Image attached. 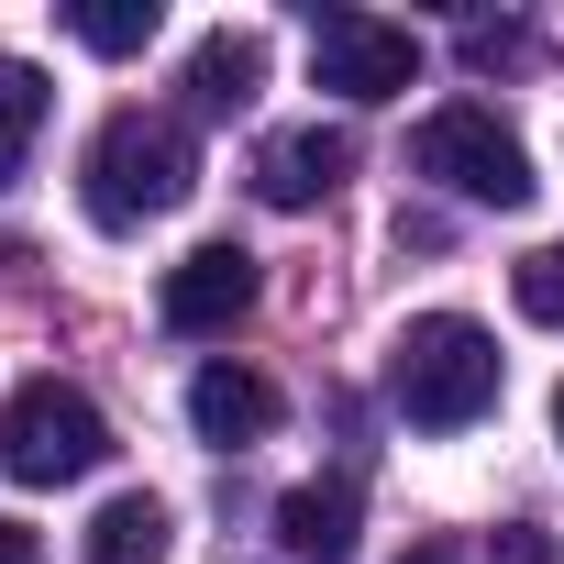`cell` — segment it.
Returning a JSON list of instances; mask_svg holds the SVG:
<instances>
[{"label":"cell","instance_id":"cell-1","mask_svg":"<svg viewBox=\"0 0 564 564\" xmlns=\"http://www.w3.org/2000/svg\"><path fill=\"white\" fill-rule=\"evenodd\" d=\"M199 188V155H188V122L166 111H111L89 133V166H78V199L100 232H144L155 210H177Z\"/></svg>","mask_w":564,"mask_h":564},{"label":"cell","instance_id":"cell-2","mask_svg":"<svg viewBox=\"0 0 564 564\" xmlns=\"http://www.w3.org/2000/svg\"><path fill=\"white\" fill-rule=\"evenodd\" d=\"M388 399L410 410V432H465L498 410V344L465 311H421L388 344Z\"/></svg>","mask_w":564,"mask_h":564},{"label":"cell","instance_id":"cell-3","mask_svg":"<svg viewBox=\"0 0 564 564\" xmlns=\"http://www.w3.org/2000/svg\"><path fill=\"white\" fill-rule=\"evenodd\" d=\"M100 465H111V421H100L89 388H67V377L12 388V410H0V476L67 487V476H100Z\"/></svg>","mask_w":564,"mask_h":564},{"label":"cell","instance_id":"cell-4","mask_svg":"<svg viewBox=\"0 0 564 564\" xmlns=\"http://www.w3.org/2000/svg\"><path fill=\"white\" fill-rule=\"evenodd\" d=\"M410 166H421L432 188L476 199V210H520V199H531V144H520L487 100H443V111L410 133Z\"/></svg>","mask_w":564,"mask_h":564},{"label":"cell","instance_id":"cell-5","mask_svg":"<svg viewBox=\"0 0 564 564\" xmlns=\"http://www.w3.org/2000/svg\"><path fill=\"white\" fill-rule=\"evenodd\" d=\"M410 78H421V34L410 23H388V12H311V89L377 111Z\"/></svg>","mask_w":564,"mask_h":564},{"label":"cell","instance_id":"cell-6","mask_svg":"<svg viewBox=\"0 0 564 564\" xmlns=\"http://www.w3.org/2000/svg\"><path fill=\"white\" fill-rule=\"evenodd\" d=\"M243 311H254V254H243V243H199V254H177V265H166V289H155V322L188 333V344L232 333Z\"/></svg>","mask_w":564,"mask_h":564},{"label":"cell","instance_id":"cell-7","mask_svg":"<svg viewBox=\"0 0 564 564\" xmlns=\"http://www.w3.org/2000/svg\"><path fill=\"white\" fill-rule=\"evenodd\" d=\"M355 177V133H333V122H300V133H276L265 155H254V199L265 210H311V199H333Z\"/></svg>","mask_w":564,"mask_h":564},{"label":"cell","instance_id":"cell-8","mask_svg":"<svg viewBox=\"0 0 564 564\" xmlns=\"http://www.w3.org/2000/svg\"><path fill=\"white\" fill-rule=\"evenodd\" d=\"M355 520H366V487L355 476H311L276 498V542H289L300 564H344L355 553Z\"/></svg>","mask_w":564,"mask_h":564},{"label":"cell","instance_id":"cell-9","mask_svg":"<svg viewBox=\"0 0 564 564\" xmlns=\"http://www.w3.org/2000/svg\"><path fill=\"white\" fill-rule=\"evenodd\" d=\"M276 410H289V399H276L254 366H199V377H188V421H199V443H221V454H232V443H265Z\"/></svg>","mask_w":564,"mask_h":564},{"label":"cell","instance_id":"cell-10","mask_svg":"<svg viewBox=\"0 0 564 564\" xmlns=\"http://www.w3.org/2000/svg\"><path fill=\"white\" fill-rule=\"evenodd\" d=\"M254 89H265V34H199V56H188V100L210 111V122H232V111H254Z\"/></svg>","mask_w":564,"mask_h":564},{"label":"cell","instance_id":"cell-11","mask_svg":"<svg viewBox=\"0 0 564 564\" xmlns=\"http://www.w3.org/2000/svg\"><path fill=\"white\" fill-rule=\"evenodd\" d=\"M78 564H166V498H144V487H122L100 520H89V542H78Z\"/></svg>","mask_w":564,"mask_h":564},{"label":"cell","instance_id":"cell-12","mask_svg":"<svg viewBox=\"0 0 564 564\" xmlns=\"http://www.w3.org/2000/svg\"><path fill=\"white\" fill-rule=\"evenodd\" d=\"M45 111H56V89H45V67H23V56H0V188L23 177V155H34V133H45Z\"/></svg>","mask_w":564,"mask_h":564},{"label":"cell","instance_id":"cell-13","mask_svg":"<svg viewBox=\"0 0 564 564\" xmlns=\"http://www.w3.org/2000/svg\"><path fill=\"white\" fill-rule=\"evenodd\" d=\"M67 34H78L89 56H144V45H155V0H78Z\"/></svg>","mask_w":564,"mask_h":564},{"label":"cell","instance_id":"cell-14","mask_svg":"<svg viewBox=\"0 0 564 564\" xmlns=\"http://www.w3.org/2000/svg\"><path fill=\"white\" fill-rule=\"evenodd\" d=\"M509 300H520L531 322H553V333H564V243H531V254L509 265Z\"/></svg>","mask_w":564,"mask_h":564},{"label":"cell","instance_id":"cell-15","mask_svg":"<svg viewBox=\"0 0 564 564\" xmlns=\"http://www.w3.org/2000/svg\"><path fill=\"white\" fill-rule=\"evenodd\" d=\"M520 56H531L520 23H465V67H520Z\"/></svg>","mask_w":564,"mask_h":564},{"label":"cell","instance_id":"cell-16","mask_svg":"<svg viewBox=\"0 0 564 564\" xmlns=\"http://www.w3.org/2000/svg\"><path fill=\"white\" fill-rule=\"evenodd\" d=\"M0 564H45V531H23V520H0Z\"/></svg>","mask_w":564,"mask_h":564},{"label":"cell","instance_id":"cell-17","mask_svg":"<svg viewBox=\"0 0 564 564\" xmlns=\"http://www.w3.org/2000/svg\"><path fill=\"white\" fill-rule=\"evenodd\" d=\"M498 564H553V542H542V531H531V520H520V531H509V542H498Z\"/></svg>","mask_w":564,"mask_h":564},{"label":"cell","instance_id":"cell-18","mask_svg":"<svg viewBox=\"0 0 564 564\" xmlns=\"http://www.w3.org/2000/svg\"><path fill=\"white\" fill-rule=\"evenodd\" d=\"M399 564H454V542H410V553H399Z\"/></svg>","mask_w":564,"mask_h":564},{"label":"cell","instance_id":"cell-19","mask_svg":"<svg viewBox=\"0 0 564 564\" xmlns=\"http://www.w3.org/2000/svg\"><path fill=\"white\" fill-rule=\"evenodd\" d=\"M553 443H564V388H553Z\"/></svg>","mask_w":564,"mask_h":564}]
</instances>
